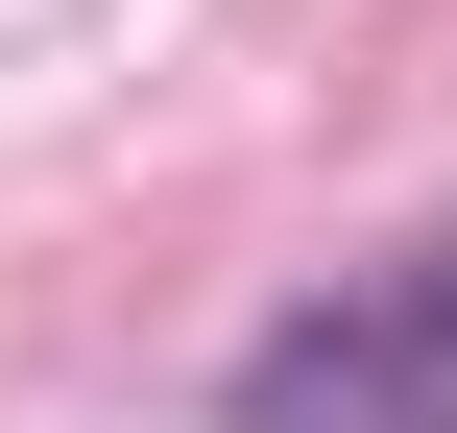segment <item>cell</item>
I'll use <instances>...</instances> for the list:
<instances>
[{"mask_svg": "<svg viewBox=\"0 0 457 433\" xmlns=\"http://www.w3.org/2000/svg\"><path fill=\"white\" fill-rule=\"evenodd\" d=\"M217 433H457V217L386 241V265H337L313 313H265Z\"/></svg>", "mask_w": 457, "mask_h": 433, "instance_id": "1", "label": "cell"}]
</instances>
